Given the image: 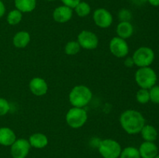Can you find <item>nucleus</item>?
I'll list each match as a JSON object with an SVG mask.
<instances>
[{
  "label": "nucleus",
  "instance_id": "obj_1",
  "mask_svg": "<svg viewBox=\"0 0 159 158\" xmlns=\"http://www.w3.org/2000/svg\"><path fill=\"white\" fill-rule=\"evenodd\" d=\"M120 124L121 128L128 134H138L145 125V118L138 110L127 109L120 116Z\"/></svg>",
  "mask_w": 159,
  "mask_h": 158
},
{
  "label": "nucleus",
  "instance_id": "obj_2",
  "mask_svg": "<svg viewBox=\"0 0 159 158\" xmlns=\"http://www.w3.org/2000/svg\"><path fill=\"white\" fill-rule=\"evenodd\" d=\"M68 99L72 107L84 108L91 102L93 99V91L86 85H75L70 91Z\"/></svg>",
  "mask_w": 159,
  "mask_h": 158
},
{
  "label": "nucleus",
  "instance_id": "obj_3",
  "mask_svg": "<svg viewBox=\"0 0 159 158\" xmlns=\"http://www.w3.org/2000/svg\"><path fill=\"white\" fill-rule=\"evenodd\" d=\"M134 79L140 88L150 89L157 84L158 75L151 67L138 68L135 72Z\"/></svg>",
  "mask_w": 159,
  "mask_h": 158
},
{
  "label": "nucleus",
  "instance_id": "obj_4",
  "mask_svg": "<svg viewBox=\"0 0 159 158\" xmlns=\"http://www.w3.org/2000/svg\"><path fill=\"white\" fill-rule=\"evenodd\" d=\"M132 58L135 66L138 68L150 67L155 60V51L149 46H140L134 52Z\"/></svg>",
  "mask_w": 159,
  "mask_h": 158
},
{
  "label": "nucleus",
  "instance_id": "obj_5",
  "mask_svg": "<svg viewBox=\"0 0 159 158\" xmlns=\"http://www.w3.org/2000/svg\"><path fill=\"white\" fill-rule=\"evenodd\" d=\"M88 119V113L84 108L72 107L66 113L65 120L68 126L72 129H79L83 126Z\"/></svg>",
  "mask_w": 159,
  "mask_h": 158
},
{
  "label": "nucleus",
  "instance_id": "obj_6",
  "mask_svg": "<svg viewBox=\"0 0 159 158\" xmlns=\"http://www.w3.org/2000/svg\"><path fill=\"white\" fill-rule=\"evenodd\" d=\"M98 150L103 158H118L122 148L119 143L113 139H104L98 144Z\"/></svg>",
  "mask_w": 159,
  "mask_h": 158
},
{
  "label": "nucleus",
  "instance_id": "obj_7",
  "mask_svg": "<svg viewBox=\"0 0 159 158\" xmlns=\"http://www.w3.org/2000/svg\"><path fill=\"white\" fill-rule=\"evenodd\" d=\"M110 51L114 57L118 58H124L128 56L130 47L126 40L119 37H115L111 39L109 44Z\"/></svg>",
  "mask_w": 159,
  "mask_h": 158
},
{
  "label": "nucleus",
  "instance_id": "obj_8",
  "mask_svg": "<svg viewBox=\"0 0 159 158\" xmlns=\"http://www.w3.org/2000/svg\"><path fill=\"white\" fill-rule=\"evenodd\" d=\"M77 41L81 48L88 50L96 49L99 45V38L97 35L89 30L81 31L78 35Z\"/></svg>",
  "mask_w": 159,
  "mask_h": 158
},
{
  "label": "nucleus",
  "instance_id": "obj_9",
  "mask_svg": "<svg viewBox=\"0 0 159 158\" xmlns=\"http://www.w3.org/2000/svg\"><path fill=\"white\" fill-rule=\"evenodd\" d=\"M93 21L96 26L102 29H107L112 25L113 17L111 12L104 8H99L93 12Z\"/></svg>",
  "mask_w": 159,
  "mask_h": 158
},
{
  "label": "nucleus",
  "instance_id": "obj_10",
  "mask_svg": "<svg viewBox=\"0 0 159 158\" xmlns=\"http://www.w3.org/2000/svg\"><path fill=\"white\" fill-rule=\"evenodd\" d=\"M29 140L23 138L16 139L11 145L10 153L13 158H26L30 150Z\"/></svg>",
  "mask_w": 159,
  "mask_h": 158
},
{
  "label": "nucleus",
  "instance_id": "obj_11",
  "mask_svg": "<svg viewBox=\"0 0 159 158\" xmlns=\"http://www.w3.org/2000/svg\"><path fill=\"white\" fill-rule=\"evenodd\" d=\"M30 91L36 96H43L48 91V84L40 77H33L29 83Z\"/></svg>",
  "mask_w": 159,
  "mask_h": 158
},
{
  "label": "nucleus",
  "instance_id": "obj_12",
  "mask_svg": "<svg viewBox=\"0 0 159 158\" xmlns=\"http://www.w3.org/2000/svg\"><path fill=\"white\" fill-rule=\"evenodd\" d=\"M73 16V9L71 8L62 5L57 6L53 11L52 17L55 22L58 23H65L71 20Z\"/></svg>",
  "mask_w": 159,
  "mask_h": 158
},
{
  "label": "nucleus",
  "instance_id": "obj_13",
  "mask_svg": "<svg viewBox=\"0 0 159 158\" xmlns=\"http://www.w3.org/2000/svg\"><path fill=\"white\" fill-rule=\"evenodd\" d=\"M141 158H154L158 154V147L155 142L144 141L138 148Z\"/></svg>",
  "mask_w": 159,
  "mask_h": 158
},
{
  "label": "nucleus",
  "instance_id": "obj_14",
  "mask_svg": "<svg viewBox=\"0 0 159 158\" xmlns=\"http://www.w3.org/2000/svg\"><path fill=\"white\" fill-rule=\"evenodd\" d=\"M16 140L15 132L9 127H0V145L5 147H11Z\"/></svg>",
  "mask_w": 159,
  "mask_h": 158
},
{
  "label": "nucleus",
  "instance_id": "obj_15",
  "mask_svg": "<svg viewBox=\"0 0 159 158\" xmlns=\"http://www.w3.org/2000/svg\"><path fill=\"white\" fill-rule=\"evenodd\" d=\"M117 37L127 40L133 36L134 29L130 22H120L116 29Z\"/></svg>",
  "mask_w": 159,
  "mask_h": 158
},
{
  "label": "nucleus",
  "instance_id": "obj_16",
  "mask_svg": "<svg viewBox=\"0 0 159 158\" xmlns=\"http://www.w3.org/2000/svg\"><path fill=\"white\" fill-rule=\"evenodd\" d=\"M30 40L31 37L30 33L27 31H20L14 35L12 38V43L15 47L23 49L29 45Z\"/></svg>",
  "mask_w": 159,
  "mask_h": 158
},
{
  "label": "nucleus",
  "instance_id": "obj_17",
  "mask_svg": "<svg viewBox=\"0 0 159 158\" xmlns=\"http://www.w3.org/2000/svg\"><path fill=\"white\" fill-rule=\"evenodd\" d=\"M30 146L36 149H43L48 144V138L45 134L41 133H35L31 135L29 138Z\"/></svg>",
  "mask_w": 159,
  "mask_h": 158
},
{
  "label": "nucleus",
  "instance_id": "obj_18",
  "mask_svg": "<svg viewBox=\"0 0 159 158\" xmlns=\"http://www.w3.org/2000/svg\"><path fill=\"white\" fill-rule=\"evenodd\" d=\"M14 5L22 13H28L36 9L37 0H14Z\"/></svg>",
  "mask_w": 159,
  "mask_h": 158
},
{
  "label": "nucleus",
  "instance_id": "obj_19",
  "mask_svg": "<svg viewBox=\"0 0 159 158\" xmlns=\"http://www.w3.org/2000/svg\"><path fill=\"white\" fill-rule=\"evenodd\" d=\"M142 139L144 141L148 142H155L158 139V133L157 129L154 125H149V124H145L142 129L140 132Z\"/></svg>",
  "mask_w": 159,
  "mask_h": 158
},
{
  "label": "nucleus",
  "instance_id": "obj_20",
  "mask_svg": "<svg viewBox=\"0 0 159 158\" xmlns=\"http://www.w3.org/2000/svg\"><path fill=\"white\" fill-rule=\"evenodd\" d=\"M75 10V12L76 13V15L78 16L81 17V18H84V17H86L91 13V6L86 2L81 1L73 9Z\"/></svg>",
  "mask_w": 159,
  "mask_h": 158
},
{
  "label": "nucleus",
  "instance_id": "obj_21",
  "mask_svg": "<svg viewBox=\"0 0 159 158\" xmlns=\"http://www.w3.org/2000/svg\"><path fill=\"white\" fill-rule=\"evenodd\" d=\"M23 20V13L18 9L11 10L6 16V21L11 26H16Z\"/></svg>",
  "mask_w": 159,
  "mask_h": 158
},
{
  "label": "nucleus",
  "instance_id": "obj_22",
  "mask_svg": "<svg viewBox=\"0 0 159 158\" xmlns=\"http://www.w3.org/2000/svg\"><path fill=\"white\" fill-rule=\"evenodd\" d=\"M81 46L77 40H71L68 41L65 46V53L68 56L76 55L79 53Z\"/></svg>",
  "mask_w": 159,
  "mask_h": 158
},
{
  "label": "nucleus",
  "instance_id": "obj_23",
  "mask_svg": "<svg viewBox=\"0 0 159 158\" xmlns=\"http://www.w3.org/2000/svg\"><path fill=\"white\" fill-rule=\"evenodd\" d=\"M119 158H141L138 149L134 147H127L122 150Z\"/></svg>",
  "mask_w": 159,
  "mask_h": 158
},
{
  "label": "nucleus",
  "instance_id": "obj_24",
  "mask_svg": "<svg viewBox=\"0 0 159 158\" xmlns=\"http://www.w3.org/2000/svg\"><path fill=\"white\" fill-rule=\"evenodd\" d=\"M136 100L141 105H145L150 102L149 90L140 88L136 93Z\"/></svg>",
  "mask_w": 159,
  "mask_h": 158
},
{
  "label": "nucleus",
  "instance_id": "obj_25",
  "mask_svg": "<svg viewBox=\"0 0 159 158\" xmlns=\"http://www.w3.org/2000/svg\"><path fill=\"white\" fill-rule=\"evenodd\" d=\"M132 16V12L130 9L124 8L118 12V19L120 22H130Z\"/></svg>",
  "mask_w": 159,
  "mask_h": 158
},
{
  "label": "nucleus",
  "instance_id": "obj_26",
  "mask_svg": "<svg viewBox=\"0 0 159 158\" xmlns=\"http://www.w3.org/2000/svg\"><path fill=\"white\" fill-rule=\"evenodd\" d=\"M149 90V95H150V102L152 103L159 105V85H155Z\"/></svg>",
  "mask_w": 159,
  "mask_h": 158
},
{
  "label": "nucleus",
  "instance_id": "obj_27",
  "mask_svg": "<svg viewBox=\"0 0 159 158\" xmlns=\"http://www.w3.org/2000/svg\"><path fill=\"white\" fill-rule=\"evenodd\" d=\"M10 110V104L4 98H0V117L4 116Z\"/></svg>",
  "mask_w": 159,
  "mask_h": 158
},
{
  "label": "nucleus",
  "instance_id": "obj_28",
  "mask_svg": "<svg viewBox=\"0 0 159 158\" xmlns=\"http://www.w3.org/2000/svg\"><path fill=\"white\" fill-rule=\"evenodd\" d=\"M61 1L63 3V5L73 9L82 0H61Z\"/></svg>",
  "mask_w": 159,
  "mask_h": 158
},
{
  "label": "nucleus",
  "instance_id": "obj_29",
  "mask_svg": "<svg viewBox=\"0 0 159 158\" xmlns=\"http://www.w3.org/2000/svg\"><path fill=\"white\" fill-rule=\"evenodd\" d=\"M124 65H125L126 68H132L135 66L134 64V61L133 58L132 57H128L127 56L124 61Z\"/></svg>",
  "mask_w": 159,
  "mask_h": 158
},
{
  "label": "nucleus",
  "instance_id": "obj_30",
  "mask_svg": "<svg viewBox=\"0 0 159 158\" xmlns=\"http://www.w3.org/2000/svg\"><path fill=\"white\" fill-rule=\"evenodd\" d=\"M6 8L4 2H3L2 0H0V19L2 18V17L4 16V15L6 14Z\"/></svg>",
  "mask_w": 159,
  "mask_h": 158
},
{
  "label": "nucleus",
  "instance_id": "obj_31",
  "mask_svg": "<svg viewBox=\"0 0 159 158\" xmlns=\"http://www.w3.org/2000/svg\"><path fill=\"white\" fill-rule=\"evenodd\" d=\"M130 1L134 5H136V6H143V5L148 2V0H130Z\"/></svg>",
  "mask_w": 159,
  "mask_h": 158
},
{
  "label": "nucleus",
  "instance_id": "obj_32",
  "mask_svg": "<svg viewBox=\"0 0 159 158\" xmlns=\"http://www.w3.org/2000/svg\"><path fill=\"white\" fill-rule=\"evenodd\" d=\"M148 2L154 7H158L159 6V0H148Z\"/></svg>",
  "mask_w": 159,
  "mask_h": 158
},
{
  "label": "nucleus",
  "instance_id": "obj_33",
  "mask_svg": "<svg viewBox=\"0 0 159 158\" xmlns=\"http://www.w3.org/2000/svg\"><path fill=\"white\" fill-rule=\"evenodd\" d=\"M154 158H159V154L157 155V156H155V157H154Z\"/></svg>",
  "mask_w": 159,
  "mask_h": 158
},
{
  "label": "nucleus",
  "instance_id": "obj_34",
  "mask_svg": "<svg viewBox=\"0 0 159 158\" xmlns=\"http://www.w3.org/2000/svg\"><path fill=\"white\" fill-rule=\"evenodd\" d=\"M47 1H48V2H53V1H55V0H47Z\"/></svg>",
  "mask_w": 159,
  "mask_h": 158
},
{
  "label": "nucleus",
  "instance_id": "obj_35",
  "mask_svg": "<svg viewBox=\"0 0 159 158\" xmlns=\"http://www.w3.org/2000/svg\"><path fill=\"white\" fill-rule=\"evenodd\" d=\"M0 74H1V68H0Z\"/></svg>",
  "mask_w": 159,
  "mask_h": 158
},
{
  "label": "nucleus",
  "instance_id": "obj_36",
  "mask_svg": "<svg viewBox=\"0 0 159 158\" xmlns=\"http://www.w3.org/2000/svg\"><path fill=\"white\" fill-rule=\"evenodd\" d=\"M158 51H159V49H158Z\"/></svg>",
  "mask_w": 159,
  "mask_h": 158
}]
</instances>
